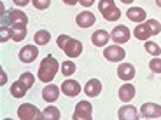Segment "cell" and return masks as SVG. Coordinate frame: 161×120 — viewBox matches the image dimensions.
Instances as JSON below:
<instances>
[{
  "instance_id": "6da1fadb",
  "label": "cell",
  "mask_w": 161,
  "mask_h": 120,
  "mask_svg": "<svg viewBox=\"0 0 161 120\" xmlns=\"http://www.w3.org/2000/svg\"><path fill=\"white\" fill-rule=\"evenodd\" d=\"M61 64L56 61V58H53V56H47L42 59V63H40L39 66V80L40 82H44V84H49L54 77H56L58 70H60Z\"/></svg>"
},
{
  "instance_id": "7a4b0ae2",
  "label": "cell",
  "mask_w": 161,
  "mask_h": 120,
  "mask_svg": "<svg viewBox=\"0 0 161 120\" xmlns=\"http://www.w3.org/2000/svg\"><path fill=\"white\" fill-rule=\"evenodd\" d=\"M2 24H7L11 28H26L28 16L25 12L18 11V9H12V11L7 12V16L2 18Z\"/></svg>"
},
{
  "instance_id": "3957f363",
  "label": "cell",
  "mask_w": 161,
  "mask_h": 120,
  "mask_svg": "<svg viewBox=\"0 0 161 120\" xmlns=\"http://www.w3.org/2000/svg\"><path fill=\"white\" fill-rule=\"evenodd\" d=\"M98 9H100L103 19H107V21H117L121 18V11L114 4V0H100Z\"/></svg>"
},
{
  "instance_id": "277c9868",
  "label": "cell",
  "mask_w": 161,
  "mask_h": 120,
  "mask_svg": "<svg viewBox=\"0 0 161 120\" xmlns=\"http://www.w3.org/2000/svg\"><path fill=\"white\" fill-rule=\"evenodd\" d=\"M18 117L21 120H39V118H42V113H40V110L37 108L35 104L25 103L18 108Z\"/></svg>"
},
{
  "instance_id": "5b68a950",
  "label": "cell",
  "mask_w": 161,
  "mask_h": 120,
  "mask_svg": "<svg viewBox=\"0 0 161 120\" xmlns=\"http://www.w3.org/2000/svg\"><path fill=\"white\" fill-rule=\"evenodd\" d=\"M74 120H91L93 118V106L89 101H79L75 106V112L72 115Z\"/></svg>"
},
{
  "instance_id": "8992f818",
  "label": "cell",
  "mask_w": 161,
  "mask_h": 120,
  "mask_svg": "<svg viewBox=\"0 0 161 120\" xmlns=\"http://www.w3.org/2000/svg\"><path fill=\"white\" fill-rule=\"evenodd\" d=\"M103 56H105V59L110 61V63H119V61H123L126 58V51L121 47L119 44L110 45V47H107L103 51Z\"/></svg>"
},
{
  "instance_id": "52a82bcc",
  "label": "cell",
  "mask_w": 161,
  "mask_h": 120,
  "mask_svg": "<svg viewBox=\"0 0 161 120\" xmlns=\"http://www.w3.org/2000/svg\"><path fill=\"white\" fill-rule=\"evenodd\" d=\"M130 30L126 28L125 24H119V26H116V28L112 30V33H110V38H112V42H116V44H125V42H128L130 40Z\"/></svg>"
},
{
  "instance_id": "ba28073f",
  "label": "cell",
  "mask_w": 161,
  "mask_h": 120,
  "mask_svg": "<svg viewBox=\"0 0 161 120\" xmlns=\"http://www.w3.org/2000/svg\"><path fill=\"white\" fill-rule=\"evenodd\" d=\"M140 115L144 118H159L161 117V106L156 103H144L140 108Z\"/></svg>"
},
{
  "instance_id": "9c48e42d",
  "label": "cell",
  "mask_w": 161,
  "mask_h": 120,
  "mask_svg": "<svg viewBox=\"0 0 161 120\" xmlns=\"http://www.w3.org/2000/svg\"><path fill=\"white\" fill-rule=\"evenodd\" d=\"M39 56V49L37 45H25L23 49L19 51V59L23 63H33Z\"/></svg>"
},
{
  "instance_id": "30bf717a",
  "label": "cell",
  "mask_w": 161,
  "mask_h": 120,
  "mask_svg": "<svg viewBox=\"0 0 161 120\" xmlns=\"http://www.w3.org/2000/svg\"><path fill=\"white\" fill-rule=\"evenodd\" d=\"M95 21H97V18H95V14L89 11H82L77 14L75 18V23L77 26H80V28H89V26H93L95 24Z\"/></svg>"
},
{
  "instance_id": "8fae6325",
  "label": "cell",
  "mask_w": 161,
  "mask_h": 120,
  "mask_svg": "<svg viewBox=\"0 0 161 120\" xmlns=\"http://www.w3.org/2000/svg\"><path fill=\"white\" fill-rule=\"evenodd\" d=\"M63 51L69 58H77V56H80V52H82V44H80L77 38H70L69 42H67V45L63 47Z\"/></svg>"
},
{
  "instance_id": "7c38bea8",
  "label": "cell",
  "mask_w": 161,
  "mask_h": 120,
  "mask_svg": "<svg viewBox=\"0 0 161 120\" xmlns=\"http://www.w3.org/2000/svg\"><path fill=\"white\" fill-rule=\"evenodd\" d=\"M138 110L135 108V106H131V104H125V106H121L119 112H117V118L119 120H137L138 117Z\"/></svg>"
},
{
  "instance_id": "4fadbf2b",
  "label": "cell",
  "mask_w": 161,
  "mask_h": 120,
  "mask_svg": "<svg viewBox=\"0 0 161 120\" xmlns=\"http://www.w3.org/2000/svg\"><path fill=\"white\" fill-rule=\"evenodd\" d=\"M61 91H63L65 96H69V98H74V96H79V92H80V85L77 84V80H65L63 84H61Z\"/></svg>"
},
{
  "instance_id": "5bb4252c",
  "label": "cell",
  "mask_w": 161,
  "mask_h": 120,
  "mask_svg": "<svg viewBox=\"0 0 161 120\" xmlns=\"http://www.w3.org/2000/svg\"><path fill=\"white\" fill-rule=\"evenodd\" d=\"M135 66H133L131 63H121L119 68H117V77H119L121 80H125V82H128V80H131L133 77H135Z\"/></svg>"
},
{
  "instance_id": "9a60e30c",
  "label": "cell",
  "mask_w": 161,
  "mask_h": 120,
  "mask_svg": "<svg viewBox=\"0 0 161 120\" xmlns=\"http://www.w3.org/2000/svg\"><path fill=\"white\" fill-rule=\"evenodd\" d=\"M60 98V87L53 84H47L44 89H42V99L47 101V103H53V101H56Z\"/></svg>"
},
{
  "instance_id": "2e32d148",
  "label": "cell",
  "mask_w": 161,
  "mask_h": 120,
  "mask_svg": "<svg viewBox=\"0 0 161 120\" xmlns=\"http://www.w3.org/2000/svg\"><path fill=\"white\" fill-rule=\"evenodd\" d=\"M84 92L88 98H95L102 92V82L98 78H91L88 84L84 85Z\"/></svg>"
},
{
  "instance_id": "e0dca14e",
  "label": "cell",
  "mask_w": 161,
  "mask_h": 120,
  "mask_svg": "<svg viewBox=\"0 0 161 120\" xmlns=\"http://www.w3.org/2000/svg\"><path fill=\"white\" fill-rule=\"evenodd\" d=\"M109 40H110V35L105 32V30H97L91 37V42H93L95 47H105Z\"/></svg>"
},
{
  "instance_id": "ac0fdd59",
  "label": "cell",
  "mask_w": 161,
  "mask_h": 120,
  "mask_svg": "<svg viewBox=\"0 0 161 120\" xmlns=\"http://www.w3.org/2000/svg\"><path fill=\"white\" fill-rule=\"evenodd\" d=\"M130 21H135V23H144L145 18H147V12L144 11L142 7H130L128 12H126Z\"/></svg>"
},
{
  "instance_id": "d6986e66",
  "label": "cell",
  "mask_w": 161,
  "mask_h": 120,
  "mask_svg": "<svg viewBox=\"0 0 161 120\" xmlns=\"http://www.w3.org/2000/svg\"><path fill=\"white\" fill-rule=\"evenodd\" d=\"M133 98H135V85L133 84H123L119 87V99L125 101V103H128V101H131Z\"/></svg>"
},
{
  "instance_id": "ffe728a7",
  "label": "cell",
  "mask_w": 161,
  "mask_h": 120,
  "mask_svg": "<svg viewBox=\"0 0 161 120\" xmlns=\"http://www.w3.org/2000/svg\"><path fill=\"white\" fill-rule=\"evenodd\" d=\"M153 35V33H151V30H149V26H147V24H145V21L144 23H140L137 26V28L133 30V37H135V38H138V40H149V37Z\"/></svg>"
},
{
  "instance_id": "44dd1931",
  "label": "cell",
  "mask_w": 161,
  "mask_h": 120,
  "mask_svg": "<svg viewBox=\"0 0 161 120\" xmlns=\"http://www.w3.org/2000/svg\"><path fill=\"white\" fill-rule=\"evenodd\" d=\"M26 91H28V87H26V85H25L19 78H18L16 82L11 85V94H12L14 98H25Z\"/></svg>"
},
{
  "instance_id": "7402d4cb",
  "label": "cell",
  "mask_w": 161,
  "mask_h": 120,
  "mask_svg": "<svg viewBox=\"0 0 161 120\" xmlns=\"http://www.w3.org/2000/svg\"><path fill=\"white\" fill-rule=\"evenodd\" d=\"M49 40H51V33H49L47 30H39V32L33 35V42H35L37 45H46V44H49Z\"/></svg>"
},
{
  "instance_id": "603a6c76",
  "label": "cell",
  "mask_w": 161,
  "mask_h": 120,
  "mask_svg": "<svg viewBox=\"0 0 161 120\" xmlns=\"http://www.w3.org/2000/svg\"><path fill=\"white\" fill-rule=\"evenodd\" d=\"M42 118L44 120H58L60 118V110L56 106H47V108L42 112Z\"/></svg>"
},
{
  "instance_id": "cb8c5ba5",
  "label": "cell",
  "mask_w": 161,
  "mask_h": 120,
  "mask_svg": "<svg viewBox=\"0 0 161 120\" xmlns=\"http://www.w3.org/2000/svg\"><path fill=\"white\" fill-rule=\"evenodd\" d=\"M75 70H77V66H75V63H74V61H63V63H61V66H60V72L63 73L65 77L74 75V73H75Z\"/></svg>"
},
{
  "instance_id": "d4e9b609",
  "label": "cell",
  "mask_w": 161,
  "mask_h": 120,
  "mask_svg": "<svg viewBox=\"0 0 161 120\" xmlns=\"http://www.w3.org/2000/svg\"><path fill=\"white\" fill-rule=\"evenodd\" d=\"M26 37V28H11V38L14 42H21Z\"/></svg>"
},
{
  "instance_id": "484cf974",
  "label": "cell",
  "mask_w": 161,
  "mask_h": 120,
  "mask_svg": "<svg viewBox=\"0 0 161 120\" xmlns=\"http://www.w3.org/2000/svg\"><path fill=\"white\" fill-rule=\"evenodd\" d=\"M144 47H145V51L149 52L151 56H159V54H161V47L156 44V42H149V40H145Z\"/></svg>"
},
{
  "instance_id": "4316f807",
  "label": "cell",
  "mask_w": 161,
  "mask_h": 120,
  "mask_svg": "<svg viewBox=\"0 0 161 120\" xmlns=\"http://www.w3.org/2000/svg\"><path fill=\"white\" fill-rule=\"evenodd\" d=\"M145 24L149 26V30H151V33H153V35L161 33V24H159V21H156V19H147V21H145Z\"/></svg>"
},
{
  "instance_id": "83f0119b",
  "label": "cell",
  "mask_w": 161,
  "mask_h": 120,
  "mask_svg": "<svg viewBox=\"0 0 161 120\" xmlns=\"http://www.w3.org/2000/svg\"><path fill=\"white\" fill-rule=\"evenodd\" d=\"M19 80L21 82H23L25 85H26V87H32L33 84H35V78H33V75L30 72H25V73H21V77H19Z\"/></svg>"
},
{
  "instance_id": "f1b7e54d",
  "label": "cell",
  "mask_w": 161,
  "mask_h": 120,
  "mask_svg": "<svg viewBox=\"0 0 161 120\" xmlns=\"http://www.w3.org/2000/svg\"><path fill=\"white\" fill-rule=\"evenodd\" d=\"M149 68L153 73H161V58H153L149 63Z\"/></svg>"
},
{
  "instance_id": "f546056e",
  "label": "cell",
  "mask_w": 161,
  "mask_h": 120,
  "mask_svg": "<svg viewBox=\"0 0 161 120\" xmlns=\"http://www.w3.org/2000/svg\"><path fill=\"white\" fill-rule=\"evenodd\" d=\"M7 38H11V26L7 28V24H2V28H0V42L4 44V42H7Z\"/></svg>"
},
{
  "instance_id": "4dcf8cb0",
  "label": "cell",
  "mask_w": 161,
  "mask_h": 120,
  "mask_svg": "<svg viewBox=\"0 0 161 120\" xmlns=\"http://www.w3.org/2000/svg\"><path fill=\"white\" fill-rule=\"evenodd\" d=\"M32 4L35 9H39V11H44V9H47L49 5H51V0H32Z\"/></svg>"
},
{
  "instance_id": "1f68e13d",
  "label": "cell",
  "mask_w": 161,
  "mask_h": 120,
  "mask_svg": "<svg viewBox=\"0 0 161 120\" xmlns=\"http://www.w3.org/2000/svg\"><path fill=\"white\" fill-rule=\"evenodd\" d=\"M69 40H70L69 35H60V37H58V47L63 49L65 45H67V42H69Z\"/></svg>"
},
{
  "instance_id": "d6a6232c",
  "label": "cell",
  "mask_w": 161,
  "mask_h": 120,
  "mask_svg": "<svg viewBox=\"0 0 161 120\" xmlns=\"http://www.w3.org/2000/svg\"><path fill=\"white\" fill-rule=\"evenodd\" d=\"M79 4L82 5V7H91V5L95 4V0H79Z\"/></svg>"
},
{
  "instance_id": "836d02e7",
  "label": "cell",
  "mask_w": 161,
  "mask_h": 120,
  "mask_svg": "<svg viewBox=\"0 0 161 120\" xmlns=\"http://www.w3.org/2000/svg\"><path fill=\"white\" fill-rule=\"evenodd\" d=\"M12 2H14L16 5H19V7H25V5H26V4H30L32 0H12Z\"/></svg>"
},
{
  "instance_id": "e575fe53",
  "label": "cell",
  "mask_w": 161,
  "mask_h": 120,
  "mask_svg": "<svg viewBox=\"0 0 161 120\" xmlns=\"http://www.w3.org/2000/svg\"><path fill=\"white\" fill-rule=\"evenodd\" d=\"M63 4H67V5H75V4H79V0H63Z\"/></svg>"
},
{
  "instance_id": "d590c367",
  "label": "cell",
  "mask_w": 161,
  "mask_h": 120,
  "mask_svg": "<svg viewBox=\"0 0 161 120\" xmlns=\"http://www.w3.org/2000/svg\"><path fill=\"white\" fill-rule=\"evenodd\" d=\"M121 2H123V4H131L133 0H121Z\"/></svg>"
},
{
  "instance_id": "8d00e7d4",
  "label": "cell",
  "mask_w": 161,
  "mask_h": 120,
  "mask_svg": "<svg viewBox=\"0 0 161 120\" xmlns=\"http://www.w3.org/2000/svg\"><path fill=\"white\" fill-rule=\"evenodd\" d=\"M156 4H158V7H161V0H156Z\"/></svg>"
}]
</instances>
